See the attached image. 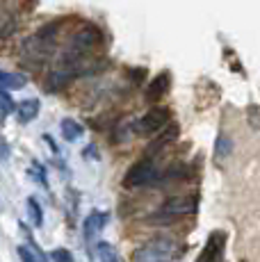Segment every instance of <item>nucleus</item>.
Returning a JSON list of instances; mask_svg holds the SVG:
<instances>
[{"instance_id": "nucleus-5", "label": "nucleus", "mask_w": 260, "mask_h": 262, "mask_svg": "<svg viewBox=\"0 0 260 262\" xmlns=\"http://www.w3.org/2000/svg\"><path fill=\"white\" fill-rule=\"evenodd\" d=\"M169 123H171V112H169V107L158 105V107H151L144 117H139L135 121L133 133L139 135V137H151V135H158L162 128H167Z\"/></svg>"}, {"instance_id": "nucleus-19", "label": "nucleus", "mask_w": 260, "mask_h": 262, "mask_svg": "<svg viewBox=\"0 0 260 262\" xmlns=\"http://www.w3.org/2000/svg\"><path fill=\"white\" fill-rule=\"evenodd\" d=\"M26 246H28L30 251H32V255L37 258V262H48V258L44 255V251H41V246L37 244V239H34L32 235H28V244H26Z\"/></svg>"}, {"instance_id": "nucleus-23", "label": "nucleus", "mask_w": 260, "mask_h": 262, "mask_svg": "<svg viewBox=\"0 0 260 262\" xmlns=\"http://www.w3.org/2000/svg\"><path fill=\"white\" fill-rule=\"evenodd\" d=\"M0 158H7V144H5V139L3 137H0Z\"/></svg>"}, {"instance_id": "nucleus-21", "label": "nucleus", "mask_w": 260, "mask_h": 262, "mask_svg": "<svg viewBox=\"0 0 260 262\" xmlns=\"http://www.w3.org/2000/svg\"><path fill=\"white\" fill-rule=\"evenodd\" d=\"M18 258H21V262H37V258L32 255V251L28 246H18Z\"/></svg>"}, {"instance_id": "nucleus-16", "label": "nucleus", "mask_w": 260, "mask_h": 262, "mask_svg": "<svg viewBox=\"0 0 260 262\" xmlns=\"http://www.w3.org/2000/svg\"><path fill=\"white\" fill-rule=\"evenodd\" d=\"M96 251H98V258H101V262H119L117 249H114L110 242H98Z\"/></svg>"}, {"instance_id": "nucleus-7", "label": "nucleus", "mask_w": 260, "mask_h": 262, "mask_svg": "<svg viewBox=\"0 0 260 262\" xmlns=\"http://www.w3.org/2000/svg\"><path fill=\"white\" fill-rule=\"evenodd\" d=\"M178 135H181V128H178V123H169L167 128L160 130L158 137H153V139H151V144L146 146L144 155H146V158H156V155H160L164 148H169V146L176 142Z\"/></svg>"}, {"instance_id": "nucleus-3", "label": "nucleus", "mask_w": 260, "mask_h": 262, "mask_svg": "<svg viewBox=\"0 0 260 262\" xmlns=\"http://www.w3.org/2000/svg\"><path fill=\"white\" fill-rule=\"evenodd\" d=\"M178 244L169 237H156L135 251V262H169L176 255Z\"/></svg>"}, {"instance_id": "nucleus-8", "label": "nucleus", "mask_w": 260, "mask_h": 262, "mask_svg": "<svg viewBox=\"0 0 260 262\" xmlns=\"http://www.w3.org/2000/svg\"><path fill=\"white\" fill-rule=\"evenodd\" d=\"M107 226V212H101V210H92L87 216H84L82 224V235H84V244L92 246L94 237Z\"/></svg>"}, {"instance_id": "nucleus-9", "label": "nucleus", "mask_w": 260, "mask_h": 262, "mask_svg": "<svg viewBox=\"0 0 260 262\" xmlns=\"http://www.w3.org/2000/svg\"><path fill=\"white\" fill-rule=\"evenodd\" d=\"M169 84H171V75H169L167 71L158 73L156 78H153L151 82H148L146 92H144V96H146V100H148V103H158V100L169 92Z\"/></svg>"}, {"instance_id": "nucleus-15", "label": "nucleus", "mask_w": 260, "mask_h": 262, "mask_svg": "<svg viewBox=\"0 0 260 262\" xmlns=\"http://www.w3.org/2000/svg\"><path fill=\"white\" fill-rule=\"evenodd\" d=\"M18 105L12 100V96L7 94V89H0V121H5L12 112H16Z\"/></svg>"}, {"instance_id": "nucleus-18", "label": "nucleus", "mask_w": 260, "mask_h": 262, "mask_svg": "<svg viewBox=\"0 0 260 262\" xmlns=\"http://www.w3.org/2000/svg\"><path fill=\"white\" fill-rule=\"evenodd\" d=\"M51 258L53 262H76V258H73V253L69 249H53Z\"/></svg>"}, {"instance_id": "nucleus-4", "label": "nucleus", "mask_w": 260, "mask_h": 262, "mask_svg": "<svg viewBox=\"0 0 260 262\" xmlns=\"http://www.w3.org/2000/svg\"><path fill=\"white\" fill-rule=\"evenodd\" d=\"M160 178H162V171H158L153 158H144L142 162L133 164L128 169L126 178H123V187L133 189V187H151V185H158Z\"/></svg>"}, {"instance_id": "nucleus-12", "label": "nucleus", "mask_w": 260, "mask_h": 262, "mask_svg": "<svg viewBox=\"0 0 260 262\" xmlns=\"http://www.w3.org/2000/svg\"><path fill=\"white\" fill-rule=\"evenodd\" d=\"M28 84V78L23 73H14V71H0V89L7 92H18Z\"/></svg>"}, {"instance_id": "nucleus-20", "label": "nucleus", "mask_w": 260, "mask_h": 262, "mask_svg": "<svg viewBox=\"0 0 260 262\" xmlns=\"http://www.w3.org/2000/svg\"><path fill=\"white\" fill-rule=\"evenodd\" d=\"M30 176H34V178L39 180V183L44 185V187H48V180H46V171L39 162H32V167H30Z\"/></svg>"}, {"instance_id": "nucleus-13", "label": "nucleus", "mask_w": 260, "mask_h": 262, "mask_svg": "<svg viewBox=\"0 0 260 262\" xmlns=\"http://www.w3.org/2000/svg\"><path fill=\"white\" fill-rule=\"evenodd\" d=\"M82 133H84V128L78 123L76 119H64L62 121V135H64L67 142H76L78 137H82Z\"/></svg>"}, {"instance_id": "nucleus-10", "label": "nucleus", "mask_w": 260, "mask_h": 262, "mask_svg": "<svg viewBox=\"0 0 260 262\" xmlns=\"http://www.w3.org/2000/svg\"><path fill=\"white\" fill-rule=\"evenodd\" d=\"M224 249V233H212L210 239L203 246L201 255H199L197 262H219V255H222Z\"/></svg>"}, {"instance_id": "nucleus-14", "label": "nucleus", "mask_w": 260, "mask_h": 262, "mask_svg": "<svg viewBox=\"0 0 260 262\" xmlns=\"http://www.w3.org/2000/svg\"><path fill=\"white\" fill-rule=\"evenodd\" d=\"M233 153V139L228 135H219L217 142H214V158L217 160H226L228 155Z\"/></svg>"}, {"instance_id": "nucleus-11", "label": "nucleus", "mask_w": 260, "mask_h": 262, "mask_svg": "<svg viewBox=\"0 0 260 262\" xmlns=\"http://www.w3.org/2000/svg\"><path fill=\"white\" fill-rule=\"evenodd\" d=\"M39 110H41V103H39V98H26L18 103L16 107V114H18V121L21 123H30V121H34L39 117Z\"/></svg>"}, {"instance_id": "nucleus-1", "label": "nucleus", "mask_w": 260, "mask_h": 262, "mask_svg": "<svg viewBox=\"0 0 260 262\" xmlns=\"http://www.w3.org/2000/svg\"><path fill=\"white\" fill-rule=\"evenodd\" d=\"M103 43V32L92 23H84L80 25L76 32L71 34L69 39V46L59 55L57 64H71L76 59H82V57H89L98 46Z\"/></svg>"}, {"instance_id": "nucleus-2", "label": "nucleus", "mask_w": 260, "mask_h": 262, "mask_svg": "<svg viewBox=\"0 0 260 262\" xmlns=\"http://www.w3.org/2000/svg\"><path fill=\"white\" fill-rule=\"evenodd\" d=\"M55 34H57L55 25H44L39 32L28 37L21 46V62L26 64V67H39V64L48 57V53L53 50Z\"/></svg>"}, {"instance_id": "nucleus-6", "label": "nucleus", "mask_w": 260, "mask_h": 262, "mask_svg": "<svg viewBox=\"0 0 260 262\" xmlns=\"http://www.w3.org/2000/svg\"><path fill=\"white\" fill-rule=\"evenodd\" d=\"M197 196H171V199H167L162 205L158 208V212L151 216V224H156V221H171L176 219V216H185V214H192L197 212Z\"/></svg>"}, {"instance_id": "nucleus-22", "label": "nucleus", "mask_w": 260, "mask_h": 262, "mask_svg": "<svg viewBox=\"0 0 260 262\" xmlns=\"http://www.w3.org/2000/svg\"><path fill=\"white\" fill-rule=\"evenodd\" d=\"M44 142H46L48 146H51V148H53V153H57V146H55V142H53V137H51V135H44Z\"/></svg>"}, {"instance_id": "nucleus-17", "label": "nucleus", "mask_w": 260, "mask_h": 262, "mask_svg": "<svg viewBox=\"0 0 260 262\" xmlns=\"http://www.w3.org/2000/svg\"><path fill=\"white\" fill-rule=\"evenodd\" d=\"M28 212L32 216V224L37 226H44V212H41V205H39V201L34 199V196H30L28 199Z\"/></svg>"}]
</instances>
